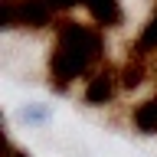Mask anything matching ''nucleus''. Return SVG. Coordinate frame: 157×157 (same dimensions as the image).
Returning a JSON list of instances; mask_svg holds the SVG:
<instances>
[{"label":"nucleus","mask_w":157,"mask_h":157,"mask_svg":"<svg viewBox=\"0 0 157 157\" xmlns=\"http://www.w3.org/2000/svg\"><path fill=\"white\" fill-rule=\"evenodd\" d=\"M131 121H134L137 131L144 134H157V98H147L131 111Z\"/></svg>","instance_id":"nucleus-5"},{"label":"nucleus","mask_w":157,"mask_h":157,"mask_svg":"<svg viewBox=\"0 0 157 157\" xmlns=\"http://www.w3.org/2000/svg\"><path fill=\"white\" fill-rule=\"evenodd\" d=\"M101 49H105V39L98 26L66 20L56 29V43L49 52V82L56 88H69L75 78L88 75V69L98 62Z\"/></svg>","instance_id":"nucleus-1"},{"label":"nucleus","mask_w":157,"mask_h":157,"mask_svg":"<svg viewBox=\"0 0 157 157\" xmlns=\"http://www.w3.org/2000/svg\"><path fill=\"white\" fill-rule=\"evenodd\" d=\"M46 3H49V10H52V13H56V10H69V7H78V3L85 7V0H46Z\"/></svg>","instance_id":"nucleus-6"},{"label":"nucleus","mask_w":157,"mask_h":157,"mask_svg":"<svg viewBox=\"0 0 157 157\" xmlns=\"http://www.w3.org/2000/svg\"><path fill=\"white\" fill-rule=\"evenodd\" d=\"M151 52H157V7L151 10L141 36L134 39V59H144V56H151Z\"/></svg>","instance_id":"nucleus-4"},{"label":"nucleus","mask_w":157,"mask_h":157,"mask_svg":"<svg viewBox=\"0 0 157 157\" xmlns=\"http://www.w3.org/2000/svg\"><path fill=\"white\" fill-rule=\"evenodd\" d=\"M85 10L92 13L98 26H118L121 23V3L118 0H85Z\"/></svg>","instance_id":"nucleus-3"},{"label":"nucleus","mask_w":157,"mask_h":157,"mask_svg":"<svg viewBox=\"0 0 157 157\" xmlns=\"http://www.w3.org/2000/svg\"><path fill=\"white\" fill-rule=\"evenodd\" d=\"M10 157H26V154H20V151H17V147H13V144H10Z\"/></svg>","instance_id":"nucleus-7"},{"label":"nucleus","mask_w":157,"mask_h":157,"mask_svg":"<svg viewBox=\"0 0 157 157\" xmlns=\"http://www.w3.org/2000/svg\"><path fill=\"white\" fill-rule=\"evenodd\" d=\"M88 105H108L111 98H115V75L111 72H95V75L85 78V92H82Z\"/></svg>","instance_id":"nucleus-2"}]
</instances>
